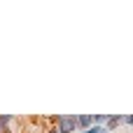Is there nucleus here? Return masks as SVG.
<instances>
[{
    "label": "nucleus",
    "instance_id": "obj_1",
    "mask_svg": "<svg viewBox=\"0 0 133 133\" xmlns=\"http://www.w3.org/2000/svg\"><path fill=\"white\" fill-rule=\"evenodd\" d=\"M54 122H56V131H58V133H72V131H77V119L70 117V115H61V117H56Z\"/></svg>",
    "mask_w": 133,
    "mask_h": 133
},
{
    "label": "nucleus",
    "instance_id": "obj_5",
    "mask_svg": "<svg viewBox=\"0 0 133 133\" xmlns=\"http://www.w3.org/2000/svg\"><path fill=\"white\" fill-rule=\"evenodd\" d=\"M82 133H105V129H103V126H98V124H91L87 131H82Z\"/></svg>",
    "mask_w": 133,
    "mask_h": 133
},
{
    "label": "nucleus",
    "instance_id": "obj_2",
    "mask_svg": "<svg viewBox=\"0 0 133 133\" xmlns=\"http://www.w3.org/2000/svg\"><path fill=\"white\" fill-rule=\"evenodd\" d=\"M119 126V115H108V119H105V124H103V129H105V133L115 131Z\"/></svg>",
    "mask_w": 133,
    "mask_h": 133
},
{
    "label": "nucleus",
    "instance_id": "obj_3",
    "mask_svg": "<svg viewBox=\"0 0 133 133\" xmlns=\"http://www.w3.org/2000/svg\"><path fill=\"white\" fill-rule=\"evenodd\" d=\"M75 119H77V129H82V131H87L91 126V115H79Z\"/></svg>",
    "mask_w": 133,
    "mask_h": 133
},
{
    "label": "nucleus",
    "instance_id": "obj_7",
    "mask_svg": "<svg viewBox=\"0 0 133 133\" xmlns=\"http://www.w3.org/2000/svg\"><path fill=\"white\" fill-rule=\"evenodd\" d=\"M47 133H58V131H56V129H49V131H47Z\"/></svg>",
    "mask_w": 133,
    "mask_h": 133
},
{
    "label": "nucleus",
    "instance_id": "obj_6",
    "mask_svg": "<svg viewBox=\"0 0 133 133\" xmlns=\"http://www.w3.org/2000/svg\"><path fill=\"white\" fill-rule=\"evenodd\" d=\"M119 124H133V117L131 115H122L119 117Z\"/></svg>",
    "mask_w": 133,
    "mask_h": 133
},
{
    "label": "nucleus",
    "instance_id": "obj_4",
    "mask_svg": "<svg viewBox=\"0 0 133 133\" xmlns=\"http://www.w3.org/2000/svg\"><path fill=\"white\" fill-rule=\"evenodd\" d=\"M9 124H12V117L9 115H0V133H9V129H7Z\"/></svg>",
    "mask_w": 133,
    "mask_h": 133
}]
</instances>
